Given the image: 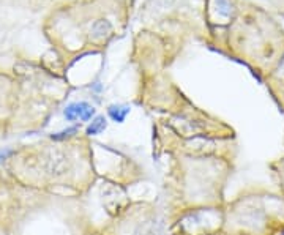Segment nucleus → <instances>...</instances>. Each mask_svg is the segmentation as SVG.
I'll list each match as a JSON object with an SVG mask.
<instances>
[{
  "label": "nucleus",
  "instance_id": "f257e3e1",
  "mask_svg": "<svg viewBox=\"0 0 284 235\" xmlns=\"http://www.w3.org/2000/svg\"><path fill=\"white\" fill-rule=\"evenodd\" d=\"M96 114V109L92 104L87 101H79V103H70L67 108L63 109V115L67 122H90Z\"/></svg>",
  "mask_w": 284,
  "mask_h": 235
},
{
  "label": "nucleus",
  "instance_id": "f03ea898",
  "mask_svg": "<svg viewBox=\"0 0 284 235\" xmlns=\"http://www.w3.org/2000/svg\"><path fill=\"white\" fill-rule=\"evenodd\" d=\"M131 108L128 104H111L107 108V115L109 119L115 123H123L126 120V117L129 115Z\"/></svg>",
  "mask_w": 284,
  "mask_h": 235
},
{
  "label": "nucleus",
  "instance_id": "7ed1b4c3",
  "mask_svg": "<svg viewBox=\"0 0 284 235\" xmlns=\"http://www.w3.org/2000/svg\"><path fill=\"white\" fill-rule=\"evenodd\" d=\"M107 128V120L104 115H96L92 119V122L87 125L85 128V134L87 136H98L101 134Z\"/></svg>",
  "mask_w": 284,
  "mask_h": 235
},
{
  "label": "nucleus",
  "instance_id": "20e7f679",
  "mask_svg": "<svg viewBox=\"0 0 284 235\" xmlns=\"http://www.w3.org/2000/svg\"><path fill=\"white\" fill-rule=\"evenodd\" d=\"M78 131H79L78 126H68L67 130H62V131H59V133L51 134V139H52V141H65V139L73 137Z\"/></svg>",
  "mask_w": 284,
  "mask_h": 235
},
{
  "label": "nucleus",
  "instance_id": "39448f33",
  "mask_svg": "<svg viewBox=\"0 0 284 235\" xmlns=\"http://www.w3.org/2000/svg\"><path fill=\"white\" fill-rule=\"evenodd\" d=\"M15 153L13 148H4V150H0V163H4L5 159H8V156H12Z\"/></svg>",
  "mask_w": 284,
  "mask_h": 235
}]
</instances>
